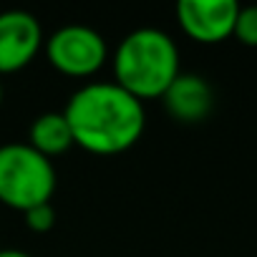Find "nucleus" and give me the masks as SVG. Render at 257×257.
I'll list each match as a JSON object with an SVG mask.
<instances>
[{
  "mask_svg": "<svg viewBox=\"0 0 257 257\" xmlns=\"http://www.w3.org/2000/svg\"><path fill=\"white\" fill-rule=\"evenodd\" d=\"M76 147L96 157L128 152L147 128V108L113 81H88L63 108Z\"/></svg>",
  "mask_w": 257,
  "mask_h": 257,
  "instance_id": "nucleus-1",
  "label": "nucleus"
},
{
  "mask_svg": "<svg viewBox=\"0 0 257 257\" xmlns=\"http://www.w3.org/2000/svg\"><path fill=\"white\" fill-rule=\"evenodd\" d=\"M111 71L113 83L142 103L149 98H162L182 73L177 41L162 28H137L116 46L111 56Z\"/></svg>",
  "mask_w": 257,
  "mask_h": 257,
  "instance_id": "nucleus-2",
  "label": "nucleus"
},
{
  "mask_svg": "<svg viewBox=\"0 0 257 257\" xmlns=\"http://www.w3.org/2000/svg\"><path fill=\"white\" fill-rule=\"evenodd\" d=\"M56 192L53 162L38 154L28 142L0 144V204L28 212L48 204Z\"/></svg>",
  "mask_w": 257,
  "mask_h": 257,
  "instance_id": "nucleus-3",
  "label": "nucleus"
},
{
  "mask_svg": "<svg viewBox=\"0 0 257 257\" xmlns=\"http://www.w3.org/2000/svg\"><path fill=\"white\" fill-rule=\"evenodd\" d=\"M43 48L48 63L68 78L96 76L108 61L106 38L98 31L81 23L61 26L46 38Z\"/></svg>",
  "mask_w": 257,
  "mask_h": 257,
  "instance_id": "nucleus-4",
  "label": "nucleus"
},
{
  "mask_svg": "<svg viewBox=\"0 0 257 257\" xmlns=\"http://www.w3.org/2000/svg\"><path fill=\"white\" fill-rule=\"evenodd\" d=\"M239 6L234 0H179L177 23L182 33L197 43L214 46L234 33Z\"/></svg>",
  "mask_w": 257,
  "mask_h": 257,
  "instance_id": "nucleus-5",
  "label": "nucleus"
},
{
  "mask_svg": "<svg viewBox=\"0 0 257 257\" xmlns=\"http://www.w3.org/2000/svg\"><path fill=\"white\" fill-rule=\"evenodd\" d=\"M46 46L41 21L28 11L0 13V76L23 71Z\"/></svg>",
  "mask_w": 257,
  "mask_h": 257,
  "instance_id": "nucleus-6",
  "label": "nucleus"
},
{
  "mask_svg": "<svg viewBox=\"0 0 257 257\" xmlns=\"http://www.w3.org/2000/svg\"><path fill=\"white\" fill-rule=\"evenodd\" d=\"M167 113L179 123H199L209 116L214 93L204 76L199 73H179L174 83L162 96Z\"/></svg>",
  "mask_w": 257,
  "mask_h": 257,
  "instance_id": "nucleus-7",
  "label": "nucleus"
},
{
  "mask_svg": "<svg viewBox=\"0 0 257 257\" xmlns=\"http://www.w3.org/2000/svg\"><path fill=\"white\" fill-rule=\"evenodd\" d=\"M28 144L46 159L61 157L71 147H76L73 132H71L63 111H46V113L36 116L28 128Z\"/></svg>",
  "mask_w": 257,
  "mask_h": 257,
  "instance_id": "nucleus-8",
  "label": "nucleus"
},
{
  "mask_svg": "<svg viewBox=\"0 0 257 257\" xmlns=\"http://www.w3.org/2000/svg\"><path fill=\"white\" fill-rule=\"evenodd\" d=\"M242 46L257 48V6H244L237 13L234 33H232Z\"/></svg>",
  "mask_w": 257,
  "mask_h": 257,
  "instance_id": "nucleus-9",
  "label": "nucleus"
},
{
  "mask_svg": "<svg viewBox=\"0 0 257 257\" xmlns=\"http://www.w3.org/2000/svg\"><path fill=\"white\" fill-rule=\"evenodd\" d=\"M23 217H26L28 229L41 232V234L48 232V229H53V224H56V209H53L51 202H48V204H38V207L23 212Z\"/></svg>",
  "mask_w": 257,
  "mask_h": 257,
  "instance_id": "nucleus-10",
  "label": "nucleus"
},
{
  "mask_svg": "<svg viewBox=\"0 0 257 257\" xmlns=\"http://www.w3.org/2000/svg\"><path fill=\"white\" fill-rule=\"evenodd\" d=\"M0 257H33L23 249H0Z\"/></svg>",
  "mask_w": 257,
  "mask_h": 257,
  "instance_id": "nucleus-11",
  "label": "nucleus"
},
{
  "mask_svg": "<svg viewBox=\"0 0 257 257\" xmlns=\"http://www.w3.org/2000/svg\"><path fill=\"white\" fill-rule=\"evenodd\" d=\"M0 103H3V83H0Z\"/></svg>",
  "mask_w": 257,
  "mask_h": 257,
  "instance_id": "nucleus-12",
  "label": "nucleus"
}]
</instances>
